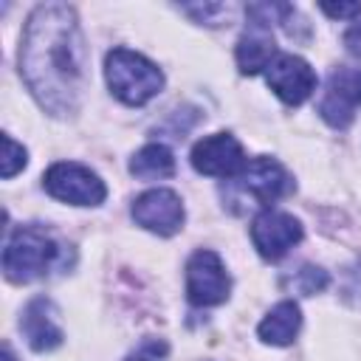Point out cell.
I'll return each instance as SVG.
<instances>
[{
    "label": "cell",
    "mask_w": 361,
    "mask_h": 361,
    "mask_svg": "<svg viewBox=\"0 0 361 361\" xmlns=\"http://www.w3.org/2000/svg\"><path fill=\"white\" fill-rule=\"evenodd\" d=\"M42 186L51 197L73 206H99L107 197L102 178L93 169L73 161H59L48 166V172L42 175Z\"/></svg>",
    "instance_id": "cell-4"
},
{
    "label": "cell",
    "mask_w": 361,
    "mask_h": 361,
    "mask_svg": "<svg viewBox=\"0 0 361 361\" xmlns=\"http://www.w3.org/2000/svg\"><path fill=\"white\" fill-rule=\"evenodd\" d=\"M104 76L116 99L130 107H141L164 87V73L144 54L130 48H113L104 59Z\"/></svg>",
    "instance_id": "cell-3"
},
{
    "label": "cell",
    "mask_w": 361,
    "mask_h": 361,
    "mask_svg": "<svg viewBox=\"0 0 361 361\" xmlns=\"http://www.w3.org/2000/svg\"><path fill=\"white\" fill-rule=\"evenodd\" d=\"M228 290H231V279H228L223 259L209 248L195 251L186 262V296H189V302L197 307L223 305L228 299Z\"/></svg>",
    "instance_id": "cell-5"
},
{
    "label": "cell",
    "mask_w": 361,
    "mask_h": 361,
    "mask_svg": "<svg viewBox=\"0 0 361 361\" xmlns=\"http://www.w3.org/2000/svg\"><path fill=\"white\" fill-rule=\"evenodd\" d=\"M344 45L353 56H361V20H355L347 31H344Z\"/></svg>",
    "instance_id": "cell-20"
},
{
    "label": "cell",
    "mask_w": 361,
    "mask_h": 361,
    "mask_svg": "<svg viewBox=\"0 0 361 361\" xmlns=\"http://www.w3.org/2000/svg\"><path fill=\"white\" fill-rule=\"evenodd\" d=\"M265 79L285 104H302L316 90V71L296 54H276L265 68Z\"/></svg>",
    "instance_id": "cell-10"
},
{
    "label": "cell",
    "mask_w": 361,
    "mask_h": 361,
    "mask_svg": "<svg viewBox=\"0 0 361 361\" xmlns=\"http://www.w3.org/2000/svg\"><path fill=\"white\" fill-rule=\"evenodd\" d=\"M130 172L135 178H144V180H155V178H169L175 172V158H172V149L164 147V144H147L141 147L133 161H130Z\"/></svg>",
    "instance_id": "cell-15"
},
{
    "label": "cell",
    "mask_w": 361,
    "mask_h": 361,
    "mask_svg": "<svg viewBox=\"0 0 361 361\" xmlns=\"http://www.w3.org/2000/svg\"><path fill=\"white\" fill-rule=\"evenodd\" d=\"M20 73L45 113H76L85 90V42L68 3H42L31 11L20 39Z\"/></svg>",
    "instance_id": "cell-1"
},
{
    "label": "cell",
    "mask_w": 361,
    "mask_h": 361,
    "mask_svg": "<svg viewBox=\"0 0 361 361\" xmlns=\"http://www.w3.org/2000/svg\"><path fill=\"white\" fill-rule=\"evenodd\" d=\"M299 327H302V310H299L296 302L285 299V302L274 305V307L265 313V319L259 322L257 333H259V338H262L265 344L288 347V344L296 338Z\"/></svg>",
    "instance_id": "cell-14"
},
{
    "label": "cell",
    "mask_w": 361,
    "mask_h": 361,
    "mask_svg": "<svg viewBox=\"0 0 361 361\" xmlns=\"http://www.w3.org/2000/svg\"><path fill=\"white\" fill-rule=\"evenodd\" d=\"M133 220L158 237H169L183 226V203L172 189H147L133 200Z\"/></svg>",
    "instance_id": "cell-9"
},
{
    "label": "cell",
    "mask_w": 361,
    "mask_h": 361,
    "mask_svg": "<svg viewBox=\"0 0 361 361\" xmlns=\"http://www.w3.org/2000/svg\"><path fill=\"white\" fill-rule=\"evenodd\" d=\"M245 164V152L231 133L206 135L192 147V166L209 178H234Z\"/></svg>",
    "instance_id": "cell-8"
},
{
    "label": "cell",
    "mask_w": 361,
    "mask_h": 361,
    "mask_svg": "<svg viewBox=\"0 0 361 361\" xmlns=\"http://www.w3.org/2000/svg\"><path fill=\"white\" fill-rule=\"evenodd\" d=\"M251 240L265 259H279L302 240V223L288 212L265 209L251 223Z\"/></svg>",
    "instance_id": "cell-11"
},
{
    "label": "cell",
    "mask_w": 361,
    "mask_h": 361,
    "mask_svg": "<svg viewBox=\"0 0 361 361\" xmlns=\"http://www.w3.org/2000/svg\"><path fill=\"white\" fill-rule=\"evenodd\" d=\"M319 8L330 17H353L361 14V3H319Z\"/></svg>",
    "instance_id": "cell-19"
},
{
    "label": "cell",
    "mask_w": 361,
    "mask_h": 361,
    "mask_svg": "<svg viewBox=\"0 0 361 361\" xmlns=\"http://www.w3.org/2000/svg\"><path fill=\"white\" fill-rule=\"evenodd\" d=\"M166 353L169 347L164 338H144L124 361H166Z\"/></svg>",
    "instance_id": "cell-18"
},
{
    "label": "cell",
    "mask_w": 361,
    "mask_h": 361,
    "mask_svg": "<svg viewBox=\"0 0 361 361\" xmlns=\"http://www.w3.org/2000/svg\"><path fill=\"white\" fill-rule=\"evenodd\" d=\"M28 161V152L23 144H17L11 135H3V178H14Z\"/></svg>",
    "instance_id": "cell-16"
},
{
    "label": "cell",
    "mask_w": 361,
    "mask_h": 361,
    "mask_svg": "<svg viewBox=\"0 0 361 361\" xmlns=\"http://www.w3.org/2000/svg\"><path fill=\"white\" fill-rule=\"evenodd\" d=\"M290 285H293L299 293L310 296V293H319V290L327 285V274H324L322 268H316V265H305V268L290 279Z\"/></svg>",
    "instance_id": "cell-17"
},
{
    "label": "cell",
    "mask_w": 361,
    "mask_h": 361,
    "mask_svg": "<svg viewBox=\"0 0 361 361\" xmlns=\"http://www.w3.org/2000/svg\"><path fill=\"white\" fill-rule=\"evenodd\" d=\"M358 107H361V68H353V65L333 68L324 85V96L319 102L322 118L330 127L344 130L353 124Z\"/></svg>",
    "instance_id": "cell-7"
},
{
    "label": "cell",
    "mask_w": 361,
    "mask_h": 361,
    "mask_svg": "<svg viewBox=\"0 0 361 361\" xmlns=\"http://www.w3.org/2000/svg\"><path fill=\"white\" fill-rule=\"evenodd\" d=\"M3 361H14V355H11V350H8V347H3Z\"/></svg>",
    "instance_id": "cell-21"
},
{
    "label": "cell",
    "mask_w": 361,
    "mask_h": 361,
    "mask_svg": "<svg viewBox=\"0 0 361 361\" xmlns=\"http://www.w3.org/2000/svg\"><path fill=\"white\" fill-rule=\"evenodd\" d=\"M234 192L237 195H248L254 200V206H271L279 197L293 192V180L285 172V166L268 155L251 158L240 175H234Z\"/></svg>",
    "instance_id": "cell-6"
},
{
    "label": "cell",
    "mask_w": 361,
    "mask_h": 361,
    "mask_svg": "<svg viewBox=\"0 0 361 361\" xmlns=\"http://www.w3.org/2000/svg\"><path fill=\"white\" fill-rule=\"evenodd\" d=\"M237 68L243 73H259L262 68H268L276 56V45H274V37H271V28L268 25H257V23H248V31L237 39Z\"/></svg>",
    "instance_id": "cell-13"
},
{
    "label": "cell",
    "mask_w": 361,
    "mask_h": 361,
    "mask_svg": "<svg viewBox=\"0 0 361 361\" xmlns=\"http://www.w3.org/2000/svg\"><path fill=\"white\" fill-rule=\"evenodd\" d=\"M20 330L25 336L28 347L37 353H45V350H54L62 344V327L56 322V307L45 296H37L25 305L23 319H20Z\"/></svg>",
    "instance_id": "cell-12"
},
{
    "label": "cell",
    "mask_w": 361,
    "mask_h": 361,
    "mask_svg": "<svg viewBox=\"0 0 361 361\" xmlns=\"http://www.w3.org/2000/svg\"><path fill=\"white\" fill-rule=\"evenodd\" d=\"M65 248L45 226H20L6 240L3 274L8 282H34L68 259Z\"/></svg>",
    "instance_id": "cell-2"
}]
</instances>
